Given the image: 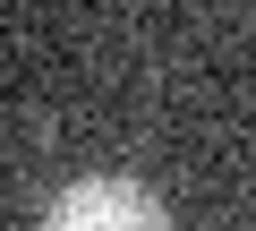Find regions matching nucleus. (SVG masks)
<instances>
[{"mask_svg": "<svg viewBox=\"0 0 256 231\" xmlns=\"http://www.w3.org/2000/svg\"><path fill=\"white\" fill-rule=\"evenodd\" d=\"M52 231H162L171 205L146 188V180H68L52 205H43Z\"/></svg>", "mask_w": 256, "mask_h": 231, "instance_id": "1", "label": "nucleus"}]
</instances>
